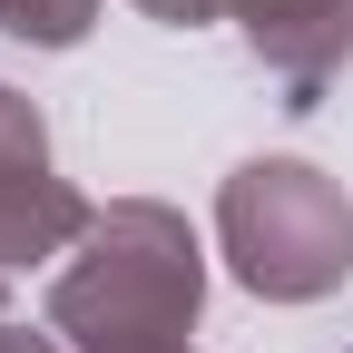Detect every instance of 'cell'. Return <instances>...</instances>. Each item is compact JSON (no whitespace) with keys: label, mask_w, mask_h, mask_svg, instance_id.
I'll use <instances>...</instances> for the list:
<instances>
[{"label":"cell","mask_w":353,"mask_h":353,"mask_svg":"<svg viewBox=\"0 0 353 353\" xmlns=\"http://www.w3.org/2000/svg\"><path fill=\"white\" fill-rule=\"evenodd\" d=\"M196 314H206V245L157 196L99 206V226L50 275V334L69 353H176Z\"/></svg>","instance_id":"obj_1"},{"label":"cell","mask_w":353,"mask_h":353,"mask_svg":"<svg viewBox=\"0 0 353 353\" xmlns=\"http://www.w3.org/2000/svg\"><path fill=\"white\" fill-rule=\"evenodd\" d=\"M216 255L255 304H324L353 275V196L314 157H245L216 187Z\"/></svg>","instance_id":"obj_2"},{"label":"cell","mask_w":353,"mask_h":353,"mask_svg":"<svg viewBox=\"0 0 353 353\" xmlns=\"http://www.w3.org/2000/svg\"><path fill=\"white\" fill-rule=\"evenodd\" d=\"M88 226H99V206L59 176V157H50V118H39L10 79H0V275L69 255Z\"/></svg>","instance_id":"obj_3"},{"label":"cell","mask_w":353,"mask_h":353,"mask_svg":"<svg viewBox=\"0 0 353 353\" xmlns=\"http://www.w3.org/2000/svg\"><path fill=\"white\" fill-rule=\"evenodd\" d=\"M226 20L245 30L255 69L285 88V108H314L353 69V0H236Z\"/></svg>","instance_id":"obj_4"},{"label":"cell","mask_w":353,"mask_h":353,"mask_svg":"<svg viewBox=\"0 0 353 353\" xmlns=\"http://www.w3.org/2000/svg\"><path fill=\"white\" fill-rule=\"evenodd\" d=\"M88 20H99V0H0V30L30 50H79Z\"/></svg>","instance_id":"obj_5"},{"label":"cell","mask_w":353,"mask_h":353,"mask_svg":"<svg viewBox=\"0 0 353 353\" xmlns=\"http://www.w3.org/2000/svg\"><path fill=\"white\" fill-rule=\"evenodd\" d=\"M138 10H148L157 30H206V20H226L236 0H138Z\"/></svg>","instance_id":"obj_6"},{"label":"cell","mask_w":353,"mask_h":353,"mask_svg":"<svg viewBox=\"0 0 353 353\" xmlns=\"http://www.w3.org/2000/svg\"><path fill=\"white\" fill-rule=\"evenodd\" d=\"M0 353H59V334H30V324L0 314Z\"/></svg>","instance_id":"obj_7"},{"label":"cell","mask_w":353,"mask_h":353,"mask_svg":"<svg viewBox=\"0 0 353 353\" xmlns=\"http://www.w3.org/2000/svg\"><path fill=\"white\" fill-rule=\"evenodd\" d=\"M0 314H10V275H0Z\"/></svg>","instance_id":"obj_8"},{"label":"cell","mask_w":353,"mask_h":353,"mask_svg":"<svg viewBox=\"0 0 353 353\" xmlns=\"http://www.w3.org/2000/svg\"><path fill=\"white\" fill-rule=\"evenodd\" d=\"M176 353H196V343H176Z\"/></svg>","instance_id":"obj_9"}]
</instances>
